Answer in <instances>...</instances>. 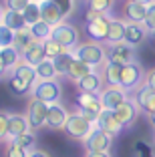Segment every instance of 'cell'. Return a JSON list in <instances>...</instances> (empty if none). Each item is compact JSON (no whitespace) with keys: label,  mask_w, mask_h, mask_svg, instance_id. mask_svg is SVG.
Here are the masks:
<instances>
[{"label":"cell","mask_w":155,"mask_h":157,"mask_svg":"<svg viewBox=\"0 0 155 157\" xmlns=\"http://www.w3.org/2000/svg\"><path fill=\"white\" fill-rule=\"evenodd\" d=\"M37 81H38V77H37L34 67L24 63V60H20L18 65L10 71V81L8 83H10V89H12L14 93L24 95V93L32 91V87L37 85Z\"/></svg>","instance_id":"obj_1"},{"label":"cell","mask_w":155,"mask_h":157,"mask_svg":"<svg viewBox=\"0 0 155 157\" xmlns=\"http://www.w3.org/2000/svg\"><path fill=\"white\" fill-rule=\"evenodd\" d=\"M95 129V123L91 119L83 115L81 111H75V113H68L67 117V123H64L63 131L68 139H77V141H85V139L91 135V131Z\"/></svg>","instance_id":"obj_2"},{"label":"cell","mask_w":155,"mask_h":157,"mask_svg":"<svg viewBox=\"0 0 155 157\" xmlns=\"http://www.w3.org/2000/svg\"><path fill=\"white\" fill-rule=\"evenodd\" d=\"M75 56L83 63H87L89 67L93 69H99L103 67L105 63V44H101V42H95V40H87V42H79V46L75 48Z\"/></svg>","instance_id":"obj_3"},{"label":"cell","mask_w":155,"mask_h":157,"mask_svg":"<svg viewBox=\"0 0 155 157\" xmlns=\"http://www.w3.org/2000/svg\"><path fill=\"white\" fill-rule=\"evenodd\" d=\"M105 59L115 65H131L137 63V48L127 42H117V44H107L105 46Z\"/></svg>","instance_id":"obj_4"},{"label":"cell","mask_w":155,"mask_h":157,"mask_svg":"<svg viewBox=\"0 0 155 157\" xmlns=\"http://www.w3.org/2000/svg\"><path fill=\"white\" fill-rule=\"evenodd\" d=\"M30 93H32V99H38L46 105H52V103L60 101L63 89H60V83L56 78H50V81H37V85L32 87Z\"/></svg>","instance_id":"obj_5"},{"label":"cell","mask_w":155,"mask_h":157,"mask_svg":"<svg viewBox=\"0 0 155 157\" xmlns=\"http://www.w3.org/2000/svg\"><path fill=\"white\" fill-rule=\"evenodd\" d=\"M50 38H52V40H56L59 44L71 48V51H75V48L79 46V42H81L79 28L75 26V24L67 22V20H64V22H60V24H56V26H52Z\"/></svg>","instance_id":"obj_6"},{"label":"cell","mask_w":155,"mask_h":157,"mask_svg":"<svg viewBox=\"0 0 155 157\" xmlns=\"http://www.w3.org/2000/svg\"><path fill=\"white\" fill-rule=\"evenodd\" d=\"M143 83H145V73H143L139 63H131V65L121 67V83H119V87H123L125 91H135Z\"/></svg>","instance_id":"obj_7"},{"label":"cell","mask_w":155,"mask_h":157,"mask_svg":"<svg viewBox=\"0 0 155 157\" xmlns=\"http://www.w3.org/2000/svg\"><path fill=\"white\" fill-rule=\"evenodd\" d=\"M75 105H77L79 111L87 117V119H91L93 123H95L97 115L103 111V103H101L99 95H93V93H81V95H77Z\"/></svg>","instance_id":"obj_8"},{"label":"cell","mask_w":155,"mask_h":157,"mask_svg":"<svg viewBox=\"0 0 155 157\" xmlns=\"http://www.w3.org/2000/svg\"><path fill=\"white\" fill-rule=\"evenodd\" d=\"M46 115H48V105L38 99H32L28 103L26 109V119L32 131H41L42 127H46Z\"/></svg>","instance_id":"obj_9"},{"label":"cell","mask_w":155,"mask_h":157,"mask_svg":"<svg viewBox=\"0 0 155 157\" xmlns=\"http://www.w3.org/2000/svg\"><path fill=\"white\" fill-rule=\"evenodd\" d=\"M99 99H101V103H103V109L115 111L121 103H125L129 99V91H125L123 87L107 85V87H103V91L99 93Z\"/></svg>","instance_id":"obj_10"},{"label":"cell","mask_w":155,"mask_h":157,"mask_svg":"<svg viewBox=\"0 0 155 157\" xmlns=\"http://www.w3.org/2000/svg\"><path fill=\"white\" fill-rule=\"evenodd\" d=\"M83 143H85L87 151H111V147H113V135H109V133H105V131H101L95 127L91 131V135Z\"/></svg>","instance_id":"obj_11"},{"label":"cell","mask_w":155,"mask_h":157,"mask_svg":"<svg viewBox=\"0 0 155 157\" xmlns=\"http://www.w3.org/2000/svg\"><path fill=\"white\" fill-rule=\"evenodd\" d=\"M95 127L97 129H101V131H105V133H109V135H119L121 131L125 129L123 125L117 121V117H115V113L113 111H109V109H103V111L97 115V119H95Z\"/></svg>","instance_id":"obj_12"},{"label":"cell","mask_w":155,"mask_h":157,"mask_svg":"<svg viewBox=\"0 0 155 157\" xmlns=\"http://www.w3.org/2000/svg\"><path fill=\"white\" fill-rule=\"evenodd\" d=\"M109 24H111V16L109 14H103L99 18L87 22V34H89V40H95V42H105L107 33H109Z\"/></svg>","instance_id":"obj_13"},{"label":"cell","mask_w":155,"mask_h":157,"mask_svg":"<svg viewBox=\"0 0 155 157\" xmlns=\"http://www.w3.org/2000/svg\"><path fill=\"white\" fill-rule=\"evenodd\" d=\"M75 85H77L79 93H93V95H99V93L103 91V87H105V78H103V73L93 71V73L87 75V77L75 81Z\"/></svg>","instance_id":"obj_14"},{"label":"cell","mask_w":155,"mask_h":157,"mask_svg":"<svg viewBox=\"0 0 155 157\" xmlns=\"http://www.w3.org/2000/svg\"><path fill=\"white\" fill-rule=\"evenodd\" d=\"M139 111H141V109L137 107V103L133 101L131 97H129L127 101L121 103V105H119L113 113H115L117 121L123 125V127H131V125L135 123V119H137V115H139Z\"/></svg>","instance_id":"obj_15"},{"label":"cell","mask_w":155,"mask_h":157,"mask_svg":"<svg viewBox=\"0 0 155 157\" xmlns=\"http://www.w3.org/2000/svg\"><path fill=\"white\" fill-rule=\"evenodd\" d=\"M67 117H68L67 107L60 105V103H52V105H48L46 127H48V129H60V131H63L64 123H67Z\"/></svg>","instance_id":"obj_16"},{"label":"cell","mask_w":155,"mask_h":157,"mask_svg":"<svg viewBox=\"0 0 155 157\" xmlns=\"http://www.w3.org/2000/svg\"><path fill=\"white\" fill-rule=\"evenodd\" d=\"M41 18L45 20L46 24H50V26H56V24L64 22L67 16L63 14V10H60L55 2H50V0H42V2H41Z\"/></svg>","instance_id":"obj_17"},{"label":"cell","mask_w":155,"mask_h":157,"mask_svg":"<svg viewBox=\"0 0 155 157\" xmlns=\"http://www.w3.org/2000/svg\"><path fill=\"white\" fill-rule=\"evenodd\" d=\"M147 34H149V30L143 22H127V26H125V42L131 46H139L147 38Z\"/></svg>","instance_id":"obj_18"},{"label":"cell","mask_w":155,"mask_h":157,"mask_svg":"<svg viewBox=\"0 0 155 157\" xmlns=\"http://www.w3.org/2000/svg\"><path fill=\"white\" fill-rule=\"evenodd\" d=\"M32 131L30 125H28L26 115H18V113H10L8 115V139H14L18 135Z\"/></svg>","instance_id":"obj_19"},{"label":"cell","mask_w":155,"mask_h":157,"mask_svg":"<svg viewBox=\"0 0 155 157\" xmlns=\"http://www.w3.org/2000/svg\"><path fill=\"white\" fill-rule=\"evenodd\" d=\"M147 14V6L139 4V2H133V0H127L123 4V18L125 22H143Z\"/></svg>","instance_id":"obj_20"},{"label":"cell","mask_w":155,"mask_h":157,"mask_svg":"<svg viewBox=\"0 0 155 157\" xmlns=\"http://www.w3.org/2000/svg\"><path fill=\"white\" fill-rule=\"evenodd\" d=\"M125 26L127 22L121 18H111L109 33H107L105 44H117V42H125Z\"/></svg>","instance_id":"obj_21"},{"label":"cell","mask_w":155,"mask_h":157,"mask_svg":"<svg viewBox=\"0 0 155 157\" xmlns=\"http://www.w3.org/2000/svg\"><path fill=\"white\" fill-rule=\"evenodd\" d=\"M45 59H46L45 56V42H32L26 51H22V60L32 67L41 65Z\"/></svg>","instance_id":"obj_22"},{"label":"cell","mask_w":155,"mask_h":157,"mask_svg":"<svg viewBox=\"0 0 155 157\" xmlns=\"http://www.w3.org/2000/svg\"><path fill=\"white\" fill-rule=\"evenodd\" d=\"M2 24L8 26L10 30H20V28L26 26V20H24V14L22 12H16V10H4V16H2Z\"/></svg>","instance_id":"obj_23"},{"label":"cell","mask_w":155,"mask_h":157,"mask_svg":"<svg viewBox=\"0 0 155 157\" xmlns=\"http://www.w3.org/2000/svg\"><path fill=\"white\" fill-rule=\"evenodd\" d=\"M0 59H2L6 69L12 71L14 67L22 60V52H20L16 46H6V48H0Z\"/></svg>","instance_id":"obj_24"},{"label":"cell","mask_w":155,"mask_h":157,"mask_svg":"<svg viewBox=\"0 0 155 157\" xmlns=\"http://www.w3.org/2000/svg\"><path fill=\"white\" fill-rule=\"evenodd\" d=\"M34 71H37L38 81H50V78H56V77H59V75H56L55 60H48V59H45L41 65H37V67H34Z\"/></svg>","instance_id":"obj_25"},{"label":"cell","mask_w":155,"mask_h":157,"mask_svg":"<svg viewBox=\"0 0 155 157\" xmlns=\"http://www.w3.org/2000/svg\"><path fill=\"white\" fill-rule=\"evenodd\" d=\"M103 78H105L107 85H113L119 87L121 83V65H115V63H105V69H103Z\"/></svg>","instance_id":"obj_26"},{"label":"cell","mask_w":155,"mask_h":157,"mask_svg":"<svg viewBox=\"0 0 155 157\" xmlns=\"http://www.w3.org/2000/svg\"><path fill=\"white\" fill-rule=\"evenodd\" d=\"M32 42H37V40H34V36H32V33H30V28H28V26H24V28H20V30L14 33V46H16L20 52L26 51Z\"/></svg>","instance_id":"obj_27"},{"label":"cell","mask_w":155,"mask_h":157,"mask_svg":"<svg viewBox=\"0 0 155 157\" xmlns=\"http://www.w3.org/2000/svg\"><path fill=\"white\" fill-rule=\"evenodd\" d=\"M93 67H89L87 63H83V60H79L77 56H75V60H73V65H71V69H68V75L67 77L68 78H73V81H79V78H83V77H87L89 73H93Z\"/></svg>","instance_id":"obj_28"},{"label":"cell","mask_w":155,"mask_h":157,"mask_svg":"<svg viewBox=\"0 0 155 157\" xmlns=\"http://www.w3.org/2000/svg\"><path fill=\"white\" fill-rule=\"evenodd\" d=\"M73 60H75V52L73 51H68V52H64V55L56 56V59H55L56 75H59V77H67L68 69H71V65H73Z\"/></svg>","instance_id":"obj_29"},{"label":"cell","mask_w":155,"mask_h":157,"mask_svg":"<svg viewBox=\"0 0 155 157\" xmlns=\"http://www.w3.org/2000/svg\"><path fill=\"white\" fill-rule=\"evenodd\" d=\"M28 28H30V33H32V36H34V40H37V42L48 40V38H50V33H52V26H50V24H46L45 20H41V22H37V24H32V26H28Z\"/></svg>","instance_id":"obj_30"},{"label":"cell","mask_w":155,"mask_h":157,"mask_svg":"<svg viewBox=\"0 0 155 157\" xmlns=\"http://www.w3.org/2000/svg\"><path fill=\"white\" fill-rule=\"evenodd\" d=\"M153 93H155V91L149 87V85L143 83L141 87H137V89H135V95H133L131 99L137 103V107H139V109L143 111V109H145V105H147V101H149V97L153 95Z\"/></svg>","instance_id":"obj_31"},{"label":"cell","mask_w":155,"mask_h":157,"mask_svg":"<svg viewBox=\"0 0 155 157\" xmlns=\"http://www.w3.org/2000/svg\"><path fill=\"white\" fill-rule=\"evenodd\" d=\"M71 48H67V46L59 44L56 40H52V38H48V40H45V56L48 60H55L56 56L64 55V52H68Z\"/></svg>","instance_id":"obj_32"},{"label":"cell","mask_w":155,"mask_h":157,"mask_svg":"<svg viewBox=\"0 0 155 157\" xmlns=\"http://www.w3.org/2000/svg\"><path fill=\"white\" fill-rule=\"evenodd\" d=\"M8 141L16 143L18 147L26 149V151H32V149H37V135H34V131H26V133L18 135V137H14V139H8Z\"/></svg>","instance_id":"obj_33"},{"label":"cell","mask_w":155,"mask_h":157,"mask_svg":"<svg viewBox=\"0 0 155 157\" xmlns=\"http://www.w3.org/2000/svg\"><path fill=\"white\" fill-rule=\"evenodd\" d=\"M24 14V20H26V26H32V24L41 22V2H30L26 8L22 10Z\"/></svg>","instance_id":"obj_34"},{"label":"cell","mask_w":155,"mask_h":157,"mask_svg":"<svg viewBox=\"0 0 155 157\" xmlns=\"http://www.w3.org/2000/svg\"><path fill=\"white\" fill-rule=\"evenodd\" d=\"M113 4H115V0H89V8L97 10V12H103V14H109Z\"/></svg>","instance_id":"obj_35"},{"label":"cell","mask_w":155,"mask_h":157,"mask_svg":"<svg viewBox=\"0 0 155 157\" xmlns=\"http://www.w3.org/2000/svg\"><path fill=\"white\" fill-rule=\"evenodd\" d=\"M6 46H14V30L0 24V48H6Z\"/></svg>","instance_id":"obj_36"},{"label":"cell","mask_w":155,"mask_h":157,"mask_svg":"<svg viewBox=\"0 0 155 157\" xmlns=\"http://www.w3.org/2000/svg\"><path fill=\"white\" fill-rule=\"evenodd\" d=\"M28 153H30V151L18 147V145L12 143V141H8V147H6V157H28Z\"/></svg>","instance_id":"obj_37"},{"label":"cell","mask_w":155,"mask_h":157,"mask_svg":"<svg viewBox=\"0 0 155 157\" xmlns=\"http://www.w3.org/2000/svg\"><path fill=\"white\" fill-rule=\"evenodd\" d=\"M143 24H145V28L149 30V33H153V30H155V2L147 6V14H145Z\"/></svg>","instance_id":"obj_38"},{"label":"cell","mask_w":155,"mask_h":157,"mask_svg":"<svg viewBox=\"0 0 155 157\" xmlns=\"http://www.w3.org/2000/svg\"><path fill=\"white\" fill-rule=\"evenodd\" d=\"M32 0H4V8L8 10H16V12H22Z\"/></svg>","instance_id":"obj_39"},{"label":"cell","mask_w":155,"mask_h":157,"mask_svg":"<svg viewBox=\"0 0 155 157\" xmlns=\"http://www.w3.org/2000/svg\"><path fill=\"white\" fill-rule=\"evenodd\" d=\"M50 2H55V4L63 10L64 16L73 14V10H75V0H50Z\"/></svg>","instance_id":"obj_40"},{"label":"cell","mask_w":155,"mask_h":157,"mask_svg":"<svg viewBox=\"0 0 155 157\" xmlns=\"http://www.w3.org/2000/svg\"><path fill=\"white\" fill-rule=\"evenodd\" d=\"M8 139V113L0 111V141Z\"/></svg>","instance_id":"obj_41"},{"label":"cell","mask_w":155,"mask_h":157,"mask_svg":"<svg viewBox=\"0 0 155 157\" xmlns=\"http://www.w3.org/2000/svg\"><path fill=\"white\" fill-rule=\"evenodd\" d=\"M143 111H147L149 115H153V113H155V93L149 97V101H147V105H145V109H143Z\"/></svg>","instance_id":"obj_42"},{"label":"cell","mask_w":155,"mask_h":157,"mask_svg":"<svg viewBox=\"0 0 155 157\" xmlns=\"http://www.w3.org/2000/svg\"><path fill=\"white\" fill-rule=\"evenodd\" d=\"M145 83L155 91V69H153V71H149V73L145 75Z\"/></svg>","instance_id":"obj_43"},{"label":"cell","mask_w":155,"mask_h":157,"mask_svg":"<svg viewBox=\"0 0 155 157\" xmlns=\"http://www.w3.org/2000/svg\"><path fill=\"white\" fill-rule=\"evenodd\" d=\"M28 157H50V155L45 151V149H38L37 147V149H32V151L28 153Z\"/></svg>","instance_id":"obj_44"},{"label":"cell","mask_w":155,"mask_h":157,"mask_svg":"<svg viewBox=\"0 0 155 157\" xmlns=\"http://www.w3.org/2000/svg\"><path fill=\"white\" fill-rule=\"evenodd\" d=\"M87 157H111L109 151H87Z\"/></svg>","instance_id":"obj_45"},{"label":"cell","mask_w":155,"mask_h":157,"mask_svg":"<svg viewBox=\"0 0 155 157\" xmlns=\"http://www.w3.org/2000/svg\"><path fill=\"white\" fill-rule=\"evenodd\" d=\"M6 73H8V69L4 67V63H2V59H0V78L6 77Z\"/></svg>","instance_id":"obj_46"},{"label":"cell","mask_w":155,"mask_h":157,"mask_svg":"<svg viewBox=\"0 0 155 157\" xmlns=\"http://www.w3.org/2000/svg\"><path fill=\"white\" fill-rule=\"evenodd\" d=\"M133 2H139V4H143V6H149V4H153L155 0H133Z\"/></svg>","instance_id":"obj_47"},{"label":"cell","mask_w":155,"mask_h":157,"mask_svg":"<svg viewBox=\"0 0 155 157\" xmlns=\"http://www.w3.org/2000/svg\"><path fill=\"white\" fill-rule=\"evenodd\" d=\"M4 6H2V4H0V24H2V16H4Z\"/></svg>","instance_id":"obj_48"},{"label":"cell","mask_w":155,"mask_h":157,"mask_svg":"<svg viewBox=\"0 0 155 157\" xmlns=\"http://www.w3.org/2000/svg\"><path fill=\"white\" fill-rule=\"evenodd\" d=\"M151 117V123H153V127H155V113H153V115H149Z\"/></svg>","instance_id":"obj_49"},{"label":"cell","mask_w":155,"mask_h":157,"mask_svg":"<svg viewBox=\"0 0 155 157\" xmlns=\"http://www.w3.org/2000/svg\"><path fill=\"white\" fill-rule=\"evenodd\" d=\"M151 36H153V40H155V30H153V33H151Z\"/></svg>","instance_id":"obj_50"},{"label":"cell","mask_w":155,"mask_h":157,"mask_svg":"<svg viewBox=\"0 0 155 157\" xmlns=\"http://www.w3.org/2000/svg\"><path fill=\"white\" fill-rule=\"evenodd\" d=\"M32 2H42V0H32Z\"/></svg>","instance_id":"obj_51"}]
</instances>
